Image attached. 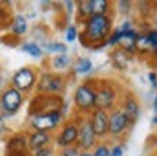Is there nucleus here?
Wrapping results in <instances>:
<instances>
[{
  "instance_id": "2f4dec72",
  "label": "nucleus",
  "mask_w": 157,
  "mask_h": 156,
  "mask_svg": "<svg viewBox=\"0 0 157 156\" xmlns=\"http://www.w3.org/2000/svg\"><path fill=\"white\" fill-rule=\"evenodd\" d=\"M4 130H6V123H4V116L0 114V136L4 134Z\"/></svg>"
},
{
  "instance_id": "c9c22d12",
  "label": "nucleus",
  "mask_w": 157,
  "mask_h": 156,
  "mask_svg": "<svg viewBox=\"0 0 157 156\" xmlns=\"http://www.w3.org/2000/svg\"><path fill=\"white\" fill-rule=\"evenodd\" d=\"M0 83H2V77H0Z\"/></svg>"
},
{
  "instance_id": "1a4fd4ad",
  "label": "nucleus",
  "mask_w": 157,
  "mask_h": 156,
  "mask_svg": "<svg viewBox=\"0 0 157 156\" xmlns=\"http://www.w3.org/2000/svg\"><path fill=\"white\" fill-rule=\"evenodd\" d=\"M132 127V121L122 112V109H115L110 112V136L112 138H121L124 132H128Z\"/></svg>"
},
{
  "instance_id": "a878e982",
  "label": "nucleus",
  "mask_w": 157,
  "mask_h": 156,
  "mask_svg": "<svg viewBox=\"0 0 157 156\" xmlns=\"http://www.w3.org/2000/svg\"><path fill=\"white\" fill-rule=\"evenodd\" d=\"M66 40L68 42H75L77 40V28L75 26H68L66 28Z\"/></svg>"
},
{
  "instance_id": "b1692460",
  "label": "nucleus",
  "mask_w": 157,
  "mask_h": 156,
  "mask_svg": "<svg viewBox=\"0 0 157 156\" xmlns=\"http://www.w3.org/2000/svg\"><path fill=\"white\" fill-rule=\"evenodd\" d=\"M93 156H110V149L104 143H97V147L93 149Z\"/></svg>"
},
{
  "instance_id": "473e14b6",
  "label": "nucleus",
  "mask_w": 157,
  "mask_h": 156,
  "mask_svg": "<svg viewBox=\"0 0 157 156\" xmlns=\"http://www.w3.org/2000/svg\"><path fill=\"white\" fill-rule=\"evenodd\" d=\"M80 156H93V153H80Z\"/></svg>"
},
{
  "instance_id": "9d476101",
  "label": "nucleus",
  "mask_w": 157,
  "mask_h": 156,
  "mask_svg": "<svg viewBox=\"0 0 157 156\" xmlns=\"http://www.w3.org/2000/svg\"><path fill=\"white\" fill-rule=\"evenodd\" d=\"M77 140H78V123L70 121V123H66V125L60 129V132H59V136H57V145H59L60 149H64V147H73V145H77Z\"/></svg>"
},
{
  "instance_id": "5701e85b",
  "label": "nucleus",
  "mask_w": 157,
  "mask_h": 156,
  "mask_svg": "<svg viewBox=\"0 0 157 156\" xmlns=\"http://www.w3.org/2000/svg\"><path fill=\"white\" fill-rule=\"evenodd\" d=\"M59 156H80V149H78L77 145H73V147H64V149H60Z\"/></svg>"
},
{
  "instance_id": "e433bc0d",
  "label": "nucleus",
  "mask_w": 157,
  "mask_h": 156,
  "mask_svg": "<svg viewBox=\"0 0 157 156\" xmlns=\"http://www.w3.org/2000/svg\"><path fill=\"white\" fill-rule=\"evenodd\" d=\"M155 59H157V53H155Z\"/></svg>"
},
{
  "instance_id": "aec40b11",
  "label": "nucleus",
  "mask_w": 157,
  "mask_h": 156,
  "mask_svg": "<svg viewBox=\"0 0 157 156\" xmlns=\"http://www.w3.org/2000/svg\"><path fill=\"white\" fill-rule=\"evenodd\" d=\"M22 50L24 51H28L31 57H35V59H40L42 57V48H40L37 42H26V44H22Z\"/></svg>"
},
{
  "instance_id": "4468645a",
  "label": "nucleus",
  "mask_w": 157,
  "mask_h": 156,
  "mask_svg": "<svg viewBox=\"0 0 157 156\" xmlns=\"http://www.w3.org/2000/svg\"><path fill=\"white\" fill-rule=\"evenodd\" d=\"M122 112L128 116V119L132 121V125L139 119V116H141V107H139V103H137V99H135L133 96H128V97L124 99V103H122Z\"/></svg>"
},
{
  "instance_id": "39448f33",
  "label": "nucleus",
  "mask_w": 157,
  "mask_h": 156,
  "mask_svg": "<svg viewBox=\"0 0 157 156\" xmlns=\"http://www.w3.org/2000/svg\"><path fill=\"white\" fill-rule=\"evenodd\" d=\"M77 147L80 149V153H90L93 147H97V134L93 130V125H91L90 117H82L78 121Z\"/></svg>"
},
{
  "instance_id": "f704fd0d",
  "label": "nucleus",
  "mask_w": 157,
  "mask_h": 156,
  "mask_svg": "<svg viewBox=\"0 0 157 156\" xmlns=\"http://www.w3.org/2000/svg\"><path fill=\"white\" fill-rule=\"evenodd\" d=\"M152 123H154V125H157V116L154 117V119H152Z\"/></svg>"
},
{
  "instance_id": "6e6552de",
  "label": "nucleus",
  "mask_w": 157,
  "mask_h": 156,
  "mask_svg": "<svg viewBox=\"0 0 157 156\" xmlns=\"http://www.w3.org/2000/svg\"><path fill=\"white\" fill-rule=\"evenodd\" d=\"M37 90L44 96H55V94H60L64 90V79L57 74H42V77L37 83Z\"/></svg>"
},
{
  "instance_id": "7ed1b4c3",
  "label": "nucleus",
  "mask_w": 157,
  "mask_h": 156,
  "mask_svg": "<svg viewBox=\"0 0 157 156\" xmlns=\"http://www.w3.org/2000/svg\"><path fill=\"white\" fill-rule=\"evenodd\" d=\"M24 103V94L15 90L13 86L6 88L2 94H0V110H2V116H13L20 110Z\"/></svg>"
},
{
  "instance_id": "393cba45",
  "label": "nucleus",
  "mask_w": 157,
  "mask_h": 156,
  "mask_svg": "<svg viewBox=\"0 0 157 156\" xmlns=\"http://www.w3.org/2000/svg\"><path fill=\"white\" fill-rule=\"evenodd\" d=\"M104 44H106V46H115V44H121V31L115 30V31L108 37V40H106Z\"/></svg>"
},
{
  "instance_id": "c756f323",
  "label": "nucleus",
  "mask_w": 157,
  "mask_h": 156,
  "mask_svg": "<svg viewBox=\"0 0 157 156\" xmlns=\"http://www.w3.org/2000/svg\"><path fill=\"white\" fill-rule=\"evenodd\" d=\"M64 6H66V15H73V7H75V4L73 2H64Z\"/></svg>"
},
{
  "instance_id": "ddd939ff",
  "label": "nucleus",
  "mask_w": 157,
  "mask_h": 156,
  "mask_svg": "<svg viewBox=\"0 0 157 156\" xmlns=\"http://www.w3.org/2000/svg\"><path fill=\"white\" fill-rule=\"evenodd\" d=\"M28 140L22 136V134H17V136H13L9 142H7V153L11 156H28L26 154V151H28Z\"/></svg>"
},
{
  "instance_id": "a211bd4d",
  "label": "nucleus",
  "mask_w": 157,
  "mask_h": 156,
  "mask_svg": "<svg viewBox=\"0 0 157 156\" xmlns=\"http://www.w3.org/2000/svg\"><path fill=\"white\" fill-rule=\"evenodd\" d=\"M71 64V59H70V55L68 53H64V55H55L53 57V61H51V66L55 68V70H66L68 66Z\"/></svg>"
},
{
  "instance_id": "2eb2a0df",
  "label": "nucleus",
  "mask_w": 157,
  "mask_h": 156,
  "mask_svg": "<svg viewBox=\"0 0 157 156\" xmlns=\"http://www.w3.org/2000/svg\"><path fill=\"white\" fill-rule=\"evenodd\" d=\"M9 30H11V33H13V35H17V37L26 35V33H28V20H26V17L17 15V17L13 18V22H11Z\"/></svg>"
},
{
  "instance_id": "6ab92c4d",
  "label": "nucleus",
  "mask_w": 157,
  "mask_h": 156,
  "mask_svg": "<svg viewBox=\"0 0 157 156\" xmlns=\"http://www.w3.org/2000/svg\"><path fill=\"white\" fill-rule=\"evenodd\" d=\"M91 70H93V64H91L90 59H86V57L77 59V63H75V72L77 74H90Z\"/></svg>"
},
{
  "instance_id": "c85d7f7f",
  "label": "nucleus",
  "mask_w": 157,
  "mask_h": 156,
  "mask_svg": "<svg viewBox=\"0 0 157 156\" xmlns=\"http://www.w3.org/2000/svg\"><path fill=\"white\" fill-rule=\"evenodd\" d=\"M122 154H124L122 145H115L113 149H110V156H122Z\"/></svg>"
},
{
  "instance_id": "cd10ccee",
  "label": "nucleus",
  "mask_w": 157,
  "mask_h": 156,
  "mask_svg": "<svg viewBox=\"0 0 157 156\" xmlns=\"http://www.w3.org/2000/svg\"><path fill=\"white\" fill-rule=\"evenodd\" d=\"M51 154H53V149L51 147H44V149L35 151V156H51Z\"/></svg>"
},
{
  "instance_id": "f3484780",
  "label": "nucleus",
  "mask_w": 157,
  "mask_h": 156,
  "mask_svg": "<svg viewBox=\"0 0 157 156\" xmlns=\"http://www.w3.org/2000/svg\"><path fill=\"white\" fill-rule=\"evenodd\" d=\"M40 48H42V51L46 50V51H51V53H57V55L68 53V48H66L64 42H44Z\"/></svg>"
},
{
  "instance_id": "4be33fe9",
  "label": "nucleus",
  "mask_w": 157,
  "mask_h": 156,
  "mask_svg": "<svg viewBox=\"0 0 157 156\" xmlns=\"http://www.w3.org/2000/svg\"><path fill=\"white\" fill-rule=\"evenodd\" d=\"M139 40H143V42H146L152 50H157V30H150L144 37H141Z\"/></svg>"
},
{
  "instance_id": "0eeeda50",
  "label": "nucleus",
  "mask_w": 157,
  "mask_h": 156,
  "mask_svg": "<svg viewBox=\"0 0 157 156\" xmlns=\"http://www.w3.org/2000/svg\"><path fill=\"white\" fill-rule=\"evenodd\" d=\"M35 83H37V74H35L31 68H28V66L17 70V72L13 74V77H11V86H13L15 90L22 92V94H24V92H29V90L35 86Z\"/></svg>"
},
{
  "instance_id": "72a5a7b5",
  "label": "nucleus",
  "mask_w": 157,
  "mask_h": 156,
  "mask_svg": "<svg viewBox=\"0 0 157 156\" xmlns=\"http://www.w3.org/2000/svg\"><path fill=\"white\" fill-rule=\"evenodd\" d=\"M154 110H155V112H157V97H155V99H154Z\"/></svg>"
},
{
  "instance_id": "423d86ee",
  "label": "nucleus",
  "mask_w": 157,
  "mask_h": 156,
  "mask_svg": "<svg viewBox=\"0 0 157 156\" xmlns=\"http://www.w3.org/2000/svg\"><path fill=\"white\" fill-rule=\"evenodd\" d=\"M117 101V92L110 83H101L97 86V99H95V109L97 110H112Z\"/></svg>"
},
{
  "instance_id": "f03ea898",
  "label": "nucleus",
  "mask_w": 157,
  "mask_h": 156,
  "mask_svg": "<svg viewBox=\"0 0 157 156\" xmlns=\"http://www.w3.org/2000/svg\"><path fill=\"white\" fill-rule=\"evenodd\" d=\"M93 83H82L78 84L73 96V103L80 112H93L95 110V99H97V88L91 86Z\"/></svg>"
},
{
  "instance_id": "f257e3e1",
  "label": "nucleus",
  "mask_w": 157,
  "mask_h": 156,
  "mask_svg": "<svg viewBox=\"0 0 157 156\" xmlns=\"http://www.w3.org/2000/svg\"><path fill=\"white\" fill-rule=\"evenodd\" d=\"M110 33H112V18L108 15H93L84 22V31H82L80 39L84 44H86V40H90L88 46H93L99 40L106 42Z\"/></svg>"
},
{
  "instance_id": "bb28decb",
  "label": "nucleus",
  "mask_w": 157,
  "mask_h": 156,
  "mask_svg": "<svg viewBox=\"0 0 157 156\" xmlns=\"http://www.w3.org/2000/svg\"><path fill=\"white\" fill-rule=\"evenodd\" d=\"M117 6H119V13H124V15H128L130 9H132V2H126V0L124 2H119Z\"/></svg>"
},
{
  "instance_id": "9b49d317",
  "label": "nucleus",
  "mask_w": 157,
  "mask_h": 156,
  "mask_svg": "<svg viewBox=\"0 0 157 156\" xmlns=\"http://www.w3.org/2000/svg\"><path fill=\"white\" fill-rule=\"evenodd\" d=\"M91 125H93V130H95V134H97V138H104V136H108V132H110V114L106 112V110H93L91 112Z\"/></svg>"
},
{
  "instance_id": "20e7f679",
  "label": "nucleus",
  "mask_w": 157,
  "mask_h": 156,
  "mask_svg": "<svg viewBox=\"0 0 157 156\" xmlns=\"http://www.w3.org/2000/svg\"><path fill=\"white\" fill-rule=\"evenodd\" d=\"M62 114H64V109L46 112V114H31L29 116V127L33 130H39V132H51V129H55L60 123Z\"/></svg>"
},
{
  "instance_id": "dca6fc26",
  "label": "nucleus",
  "mask_w": 157,
  "mask_h": 156,
  "mask_svg": "<svg viewBox=\"0 0 157 156\" xmlns=\"http://www.w3.org/2000/svg\"><path fill=\"white\" fill-rule=\"evenodd\" d=\"M77 11H78V18H84V22L93 17V0H80L77 4Z\"/></svg>"
},
{
  "instance_id": "412c9836",
  "label": "nucleus",
  "mask_w": 157,
  "mask_h": 156,
  "mask_svg": "<svg viewBox=\"0 0 157 156\" xmlns=\"http://www.w3.org/2000/svg\"><path fill=\"white\" fill-rule=\"evenodd\" d=\"M110 9V2L106 0H93V15H106Z\"/></svg>"
},
{
  "instance_id": "7c9ffc66",
  "label": "nucleus",
  "mask_w": 157,
  "mask_h": 156,
  "mask_svg": "<svg viewBox=\"0 0 157 156\" xmlns=\"http://www.w3.org/2000/svg\"><path fill=\"white\" fill-rule=\"evenodd\" d=\"M148 79H150L152 86H154V88H157V74H155V72H150V74H148Z\"/></svg>"
},
{
  "instance_id": "f8f14e48",
  "label": "nucleus",
  "mask_w": 157,
  "mask_h": 156,
  "mask_svg": "<svg viewBox=\"0 0 157 156\" xmlns=\"http://www.w3.org/2000/svg\"><path fill=\"white\" fill-rule=\"evenodd\" d=\"M49 142H51V134L49 132H39V130H33L28 138V145L33 153L39 149H44V147H49Z\"/></svg>"
}]
</instances>
